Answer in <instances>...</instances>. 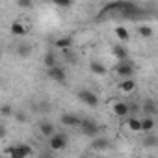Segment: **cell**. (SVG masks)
<instances>
[{
    "instance_id": "obj_1",
    "label": "cell",
    "mask_w": 158,
    "mask_h": 158,
    "mask_svg": "<svg viewBox=\"0 0 158 158\" xmlns=\"http://www.w3.org/2000/svg\"><path fill=\"white\" fill-rule=\"evenodd\" d=\"M78 101H80L82 104H86V106H89V108H97L99 106L97 93H93L89 89H80V91H78Z\"/></svg>"
},
{
    "instance_id": "obj_2",
    "label": "cell",
    "mask_w": 158,
    "mask_h": 158,
    "mask_svg": "<svg viewBox=\"0 0 158 158\" xmlns=\"http://www.w3.org/2000/svg\"><path fill=\"white\" fill-rule=\"evenodd\" d=\"M134 71H136V67H134V63H130L128 60H119V63L115 65V73H117L119 76H123V78L132 76Z\"/></svg>"
},
{
    "instance_id": "obj_3",
    "label": "cell",
    "mask_w": 158,
    "mask_h": 158,
    "mask_svg": "<svg viewBox=\"0 0 158 158\" xmlns=\"http://www.w3.org/2000/svg\"><path fill=\"white\" fill-rule=\"evenodd\" d=\"M47 74H48L50 80H54L56 84H65V80H67V74H65V71H63L60 65L48 67V69H47Z\"/></svg>"
},
{
    "instance_id": "obj_4",
    "label": "cell",
    "mask_w": 158,
    "mask_h": 158,
    "mask_svg": "<svg viewBox=\"0 0 158 158\" xmlns=\"http://www.w3.org/2000/svg\"><path fill=\"white\" fill-rule=\"evenodd\" d=\"M48 147L52 151H63L67 147V138L65 134H52L50 136V141H48Z\"/></svg>"
},
{
    "instance_id": "obj_5",
    "label": "cell",
    "mask_w": 158,
    "mask_h": 158,
    "mask_svg": "<svg viewBox=\"0 0 158 158\" xmlns=\"http://www.w3.org/2000/svg\"><path fill=\"white\" fill-rule=\"evenodd\" d=\"M8 154H10V156H13V158H26V156H30V154H32V149H30L28 145L19 143V145H15L13 149H10V151H8Z\"/></svg>"
},
{
    "instance_id": "obj_6",
    "label": "cell",
    "mask_w": 158,
    "mask_h": 158,
    "mask_svg": "<svg viewBox=\"0 0 158 158\" xmlns=\"http://www.w3.org/2000/svg\"><path fill=\"white\" fill-rule=\"evenodd\" d=\"M61 125H65V127H80L82 121L78 119L74 114H63L61 115Z\"/></svg>"
},
{
    "instance_id": "obj_7",
    "label": "cell",
    "mask_w": 158,
    "mask_h": 158,
    "mask_svg": "<svg viewBox=\"0 0 158 158\" xmlns=\"http://www.w3.org/2000/svg\"><path fill=\"white\" fill-rule=\"evenodd\" d=\"M119 89H121L123 93H132V91L136 89V80H134L132 76L125 78L123 82H119Z\"/></svg>"
},
{
    "instance_id": "obj_8",
    "label": "cell",
    "mask_w": 158,
    "mask_h": 158,
    "mask_svg": "<svg viewBox=\"0 0 158 158\" xmlns=\"http://www.w3.org/2000/svg\"><path fill=\"white\" fill-rule=\"evenodd\" d=\"M82 132L86 134V136H95L97 132H99V127L93 123V121H82Z\"/></svg>"
},
{
    "instance_id": "obj_9",
    "label": "cell",
    "mask_w": 158,
    "mask_h": 158,
    "mask_svg": "<svg viewBox=\"0 0 158 158\" xmlns=\"http://www.w3.org/2000/svg\"><path fill=\"white\" fill-rule=\"evenodd\" d=\"M114 114L119 115V117H125V115L130 114V106L127 102H115L114 104Z\"/></svg>"
},
{
    "instance_id": "obj_10",
    "label": "cell",
    "mask_w": 158,
    "mask_h": 158,
    "mask_svg": "<svg viewBox=\"0 0 158 158\" xmlns=\"http://www.w3.org/2000/svg\"><path fill=\"white\" fill-rule=\"evenodd\" d=\"M39 134L45 136V138H50L52 134H56V132H54V125H52V123H41V125H39Z\"/></svg>"
},
{
    "instance_id": "obj_11",
    "label": "cell",
    "mask_w": 158,
    "mask_h": 158,
    "mask_svg": "<svg viewBox=\"0 0 158 158\" xmlns=\"http://www.w3.org/2000/svg\"><path fill=\"white\" fill-rule=\"evenodd\" d=\"M112 54H114L117 60H128V52H127V48L121 47V45H115V47L112 48Z\"/></svg>"
},
{
    "instance_id": "obj_12",
    "label": "cell",
    "mask_w": 158,
    "mask_h": 158,
    "mask_svg": "<svg viewBox=\"0 0 158 158\" xmlns=\"http://www.w3.org/2000/svg\"><path fill=\"white\" fill-rule=\"evenodd\" d=\"M10 30H11V34H13V35H24V34H26V28H24V24H23V23H19V21L11 23Z\"/></svg>"
},
{
    "instance_id": "obj_13",
    "label": "cell",
    "mask_w": 158,
    "mask_h": 158,
    "mask_svg": "<svg viewBox=\"0 0 158 158\" xmlns=\"http://www.w3.org/2000/svg\"><path fill=\"white\" fill-rule=\"evenodd\" d=\"M89 71L93 74H106V67L101 61H89Z\"/></svg>"
},
{
    "instance_id": "obj_14",
    "label": "cell",
    "mask_w": 158,
    "mask_h": 158,
    "mask_svg": "<svg viewBox=\"0 0 158 158\" xmlns=\"http://www.w3.org/2000/svg\"><path fill=\"white\" fill-rule=\"evenodd\" d=\"M152 128H154V119L149 117V115L143 117V119H141V132H151Z\"/></svg>"
},
{
    "instance_id": "obj_15",
    "label": "cell",
    "mask_w": 158,
    "mask_h": 158,
    "mask_svg": "<svg viewBox=\"0 0 158 158\" xmlns=\"http://www.w3.org/2000/svg\"><path fill=\"white\" fill-rule=\"evenodd\" d=\"M138 34H139L143 39H151V37H152V28L147 26V24H141V26H138Z\"/></svg>"
},
{
    "instance_id": "obj_16",
    "label": "cell",
    "mask_w": 158,
    "mask_h": 158,
    "mask_svg": "<svg viewBox=\"0 0 158 158\" xmlns=\"http://www.w3.org/2000/svg\"><path fill=\"white\" fill-rule=\"evenodd\" d=\"M128 128H130L132 132H141V119L130 117V119H128Z\"/></svg>"
},
{
    "instance_id": "obj_17",
    "label": "cell",
    "mask_w": 158,
    "mask_h": 158,
    "mask_svg": "<svg viewBox=\"0 0 158 158\" xmlns=\"http://www.w3.org/2000/svg\"><path fill=\"white\" fill-rule=\"evenodd\" d=\"M115 35H117L119 41H128V30L125 26H117L115 28Z\"/></svg>"
},
{
    "instance_id": "obj_18",
    "label": "cell",
    "mask_w": 158,
    "mask_h": 158,
    "mask_svg": "<svg viewBox=\"0 0 158 158\" xmlns=\"http://www.w3.org/2000/svg\"><path fill=\"white\" fill-rule=\"evenodd\" d=\"M43 65H45L47 69H48V67H54V65H56V56L50 54V52L45 54V58H43Z\"/></svg>"
},
{
    "instance_id": "obj_19",
    "label": "cell",
    "mask_w": 158,
    "mask_h": 158,
    "mask_svg": "<svg viewBox=\"0 0 158 158\" xmlns=\"http://www.w3.org/2000/svg\"><path fill=\"white\" fill-rule=\"evenodd\" d=\"M52 4L58 6V8H61V10H65V8L73 6V0H52Z\"/></svg>"
},
{
    "instance_id": "obj_20",
    "label": "cell",
    "mask_w": 158,
    "mask_h": 158,
    "mask_svg": "<svg viewBox=\"0 0 158 158\" xmlns=\"http://www.w3.org/2000/svg\"><path fill=\"white\" fill-rule=\"evenodd\" d=\"M56 47H58V48H67V47H71V37H61V39H58V41H56Z\"/></svg>"
},
{
    "instance_id": "obj_21",
    "label": "cell",
    "mask_w": 158,
    "mask_h": 158,
    "mask_svg": "<svg viewBox=\"0 0 158 158\" xmlns=\"http://www.w3.org/2000/svg\"><path fill=\"white\" fill-rule=\"evenodd\" d=\"M17 4H19L21 8H24V10H30V8L34 6V0H17Z\"/></svg>"
},
{
    "instance_id": "obj_22",
    "label": "cell",
    "mask_w": 158,
    "mask_h": 158,
    "mask_svg": "<svg viewBox=\"0 0 158 158\" xmlns=\"http://www.w3.org/2000/svg\"><path fill=\"white\" fill-rule=\"evenodd\" d=\"M93 147H97V149H102V147H104V149H106V147H108V139H95V141H93Z\"/></svg>"
},
{
    "instance_id": "obj_23",
    "label": "cell",
    "mask_w": 158,
    "mask_h": 158,
    "mask_svg": "<svg viewBox=\"0 0 158 158\" xmlns=\"http://www.w3.org/2000/svg\"><path fill=\"white\" fill-rule=\"evenodd\" d=\"M32 52V47H28V45H23V47H19V54L21 56H28Z\"/></svg>"
},
{
    "instance_id": "obj_24",
    "label": "cell",
    "mask_w": 158,
    "mask_h": 158,
    "mask_svg": "<svg viewBox=\"0 0 158 158\" xmlns=\"http://www.w3.org/2000/svg\"><path fill=\"white\" fill-rule=\"evenodd\" d=\"M2 114H4V115H10V114H11V108H10V106H2Z\"/></svg>"
}]
</instances>
